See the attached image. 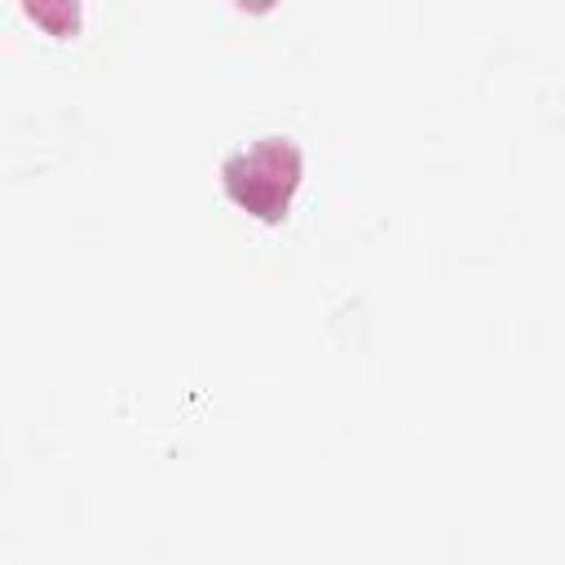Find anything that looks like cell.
<instances>
[{"label":"cell","mask_w":565,"mask_h":565,"mask_svg":"<svg viewBox=\"0 0 565 565\" xmlns=\"http://www.w3.org/2000/svg\"><path fill=\"white\" fill-rule=\"evenodd\" d=\"M305 181V150L287 132H260L221 159V194L260 225H282Z\"/></svg>","instance_id":"cell-1"},{"label":"cell","mask_w":565,"mask_h":565,"mask_svg":"<svg viewBox=\"0 0 565 565\" xmlns=\"http://www.w3.org/2000/svg\"><path fill=\"white\" fill-rule=\"evenodd\" d=\"M26 18H35V22H62V18H66V22H79V9H75V4H71V9H66V4H62V9H40V4H26ZM71 31H79V26H71ZM71 31L62 26V35H71Z\"/></svg>","instance_id":"cell-2"}]
</instances>
